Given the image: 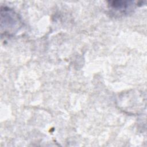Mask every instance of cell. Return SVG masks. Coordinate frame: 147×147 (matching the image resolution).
<instances>
[{"instance_id": "cell-1", "label": "cell", "mask_w": 147, "mask_h": 147, "mask_svg": "<svg viewBox=\"0 0 147 147\" xmlns=\"http://www.w3.org/2000/svg\"><path fill=\"white\" fill-rule=\"evenodd\" d=\"M1 30L2 34L11 35L16 33L21 26L19 16L12 9L2 7L1 11Z\"/></svg>"}, {"instance_id": "cell-2", "label": "cell", "mask_w": 147, "mask_h": 147, "mask_svg": "<svg viewBox=\"0 0 147 147\" xmlns=\"http://www.w3.org/2000/svg\"><path fill=\"white\" fill-rule=\"evenodd\" d=\"M131 2L130 1H111L110 2L109 6L112 9L115 10L119 13H125L128 9L131 8L132 5Z\"/></svg>"}]
</instances>
